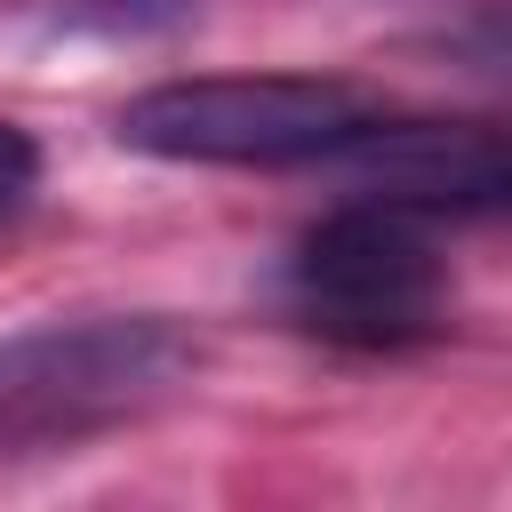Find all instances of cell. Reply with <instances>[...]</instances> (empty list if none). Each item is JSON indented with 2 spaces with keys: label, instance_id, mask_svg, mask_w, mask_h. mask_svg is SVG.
<instances>
[{
  "label": "cell",
  "instance_id": "6da1fadb",
  "mask_svg": "<svg viewBox=\"0 0 512 512\" xmlns=\"http://www.w3.org/2000/svg\"><path fill=\"white\" fill-rule=\"evenodd\" d=\"M200 344L168 312H88L0 336V456H56L168 408Z\"/></svg>",
  "mask_w": 512,
  "mask_h": 512
},
{
  "label": "cell",
  "instance_id": "7a4b0ae2",
  "mask_svg": "<svg viewBox=\"0 0 512 512\" xmlns=\"http://www.w3.org/2000/svg\"><path fill=\"white\" fill-rule=\"evenodd\" d=\"M368 120L360 88L304 80V72H216V80H160L120 104V144L152 160L200 168H288L328 160Z\"/></svg>",
  "mask_w": 512,
  "mask_h": 512
},
{
  "label": "cell",
  "instance_id": "3957f363",
  "mask_svg": "<svg viewBox=\"0 0 512 512\" xmlns=\"http://www.w3.org/2000/svg\"><path fill=\"white\" fill-rule=\"evenodd\" d=\"M288 312L328 344L400 352L440 336L448 272L408 208L344 200L288 248Z\"/></svg>",
  "mask_w": 512,
  "mask_h": 512
},
{
  "label": "cell",
  "instance_id": "277c9868",
  "mask_svg": "<svg viewBox=\"0 0 512 512\" xmlns=\"http://www.w3.org/2000/svg\"><path fill=\"white\" fill-rule=\"evenodd\" d=\"M328 160L352 168L360 200L408 208V216H488L512 192L504 128L488 120H360Z\"/></svg>",
  "mask_w": 512,
  "mask_h": 512
},
{
  "label": "cell",
  "instance_id": "5b68a950",
  "mask_svg": "<svg viewBox=\"0 0 512 512\" xmlns=\"http://www.w3.org/2000/svg\"><path fill=\"white\" fill-rule=\"evenodd\" d=\"M32 176H40V144L0 120V216H16V200L32 192Z\"/></svg>",
  "mask_w": 512,
  "mask_h": 512
}]
</instances>
